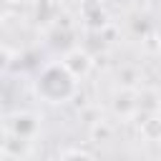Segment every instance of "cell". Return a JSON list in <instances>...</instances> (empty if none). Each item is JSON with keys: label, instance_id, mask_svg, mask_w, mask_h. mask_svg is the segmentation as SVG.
<instances>
[{"label": "cell", "instance_id": "obj_1", "mask_svg": "<svg viewBox=\"0 0 161 161\" xmlns=\"http://www.w3.org/2000/svg\"><path fill=\"white\" fill-rule=\"evenodd\" d=\"M35 88H38V96L45 98L48 103H63V101H68V98L73 96V91H75V75L68 70L65 63H60V65H48V68H43V73L38 75Z\"/></svg>", "mask_w": 161, "mask_h": 161}, {"label": "cell", "instance_id": "obj_2", "mask_svg": "<svg viewBox=\"0 0 161 161\" xmlns=\"http://www.w3.org/2000/svg\"><path fill=\"white\" fill-rule=\"evenodd\" d=\"M63 63L68 65V70H70L73 75H80V73H86V70L91 68V58H88L83 50H73V53H68V58H65Z\"/></svg>", "mask_w": 161, "mask_h": 161}]
</instances>
